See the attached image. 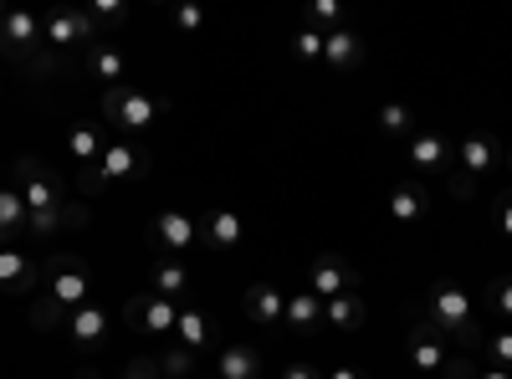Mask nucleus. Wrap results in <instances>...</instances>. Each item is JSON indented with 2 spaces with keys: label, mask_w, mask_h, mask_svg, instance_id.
Segmentation results:
<instances>
[{
  "label": "nucleus",
  "mask_w": 512,
  "mask_h": 379,
  "mask_svg": "<svg viewBox=\"0 0 512 379\" xmlns=\"http://www.w3.org/2000/svg\"><path fill=\"white\" fill-rule=\"evenodd\" d=\"M425 328H431L436 339L456 344V349H487V328L477 323L472 298H466V287H456V282L431 287V298H425Z\"/></svg>",
  "instance_id": "1"
},
{
  "label": "nucleus",
  "mask_w": 512,
  "mask_h": 379,
  "mask_svg": "<svg viewBox=\"0 0 512 379\" xmlns=\"http://www.w3.org/2000/svg\"><path fill=\"white\" fill-rule=\"evenodd\" d=\"M11 175H16V190H21V200H26V210H31V236H36V241L52 236V231L62 226V190H57L52 170H47L36 154H21V159L11 164Z\"/></svg>",
  "instance_id": "2"
},
{
  "label": "nucleus",
  "mask_w": 512,
  "mask_h": 379,
  "mask_svg": "<svg viewBox=\"0 0 512 379\" xmlns=\"http://www.w3.org/2000/svg\"><path fill=\"white\" fill-rule=\"evenodd\" d=\"M159 113H164V103L154 93L134 88V82H123V88H108L103 93V118L118 123L123 134H149L154 123H159Z\"/></svg>",
  "instance_id": "3"
},
{
  "label": "nucleus",
  "mask_w": 512,
  "mask_h": 379,
  "mask_svg": "<svg viewBox=\"0 0 512 379\" xmlns=\"http://www.w3.org/2000/svg\"><path fill=\"white\" fill-rule=\"evenodd\" d=\"M47 47V21H41L36 11H6L0 16V57H11V62H26Z\"/></svg>",
  "instance_id": "4"
},
{
  "label": "nucleus",
  "mask_w": 512,
  "mask_h": 379,
  "mask_svg": "<svg viewBox=\"0 0 512 379\" xmlns=\"http://www.w3.org/2000/svg\"><path fill=\"white\" fill-rule=\"evenodd\" d=\"M47 298L62 303L67 313H77V308L93 303V277H88V267H82V257H57V262H47Z\"/></svg>",
  "instance_id": "5"
},
{
  "label": "nucleus",
  "mask_w": 512,
  "mask_h": 379,
  "mask_svg": "<svg viewBox=\"0 0 512 379\" xmlns=\"http://www.w3.org/2000/svg\"><path fill=\"white\" fill-rule=\"evenodd\" d=\"M41 21H47V47L52 52H88L93 41H98V31L88 21V6H57V11H47Z\"/></svg>",
  "instance_id": "6"
},
{
  "label": "nucleus",
  "mask_w": 512,
  "mask_h": 379,
  "mask_svg": "<svg viewBox=\"0 0 512 379\" xmlns=\"http://www.w3.org/2000/svg\"><path fill=\"white\" fill-rule=\"evenodd\" d=\"M303 287L313 292V298H338V292H354L359 287V272L344 262V257H333V251H323V257H313V267H308V277H303Z\"/></svg>",
  "instance_id": "7"
},
{
  "label": "nucleus",
  "mask_w": 512,
  "mask_h": 379,
  "mask_svg": "<svg viewBox=\"0 0 512 379\" xmlns=\"http://www.w3.org/2000/svg\"><path fill=\"white\" fill-rule=\"evenodd\" d=\"M123 318L134 323L139 333H169L175 328V318H180V303H169V298H159V292H134V298L123 303Z\"/></svg>",
  "instance_id": "8"
},
{
  "label": "nucleus",
  "mask_w": 512,
  "mask_h": 379,
  "mask_svg": "<svg viewBox=\"0 0 512 379\" xmlns=\"http://www.w3.org/2000/svg\"><path fill=\"white\" fill-rule=\"evenodd\" d=\"M410 164L420 175H446L456 164V139H446L436 129H415L410 134Z\"/></svg>",
  "instance_id": "9"
},
{
  "label": "nucleus",
  "mask_w": 512,
  "mask_h": 379,
  "mask_svg": "<svg viewBox=\"0 0 512 379\" xmlns=\"http://www.w3.org/2000/svg\"><path fill=\"white\" fill-rule=\"evenodd\" d=\"M98 175H103V185H108V190H113V185H123V180H144V175H149V154H144V149H134L128 139H118V144H108V149H103Z\"/></svg>",
  "instance_id": "10"
},
{
  "label": "nucleus",
  "mask_w": 512,
  "mask_h": 379,
  "mask_svg": "<svg viewBox=\"0 0 512 379\" xmlns=\"http://www.w3.org/2000/svg\"><path fill=\"white\" fill-rule=\"evenodd\" d=\"M149 236H154V246L169 251V257H180V251L200 246V221L185 216V210H159L154 226H149Z\"/></svg>",
  "instance_id": "11"
},
{
  "label": "nucleus",
  "mask_w": 512,
  "mask_h": 379,
  "mask_svg": "<svg viewBox=\"0 0 512 379\" xmlns=\"http://www.w3.org/2000/svg\"><path fill=\"white\" fill-rule=\"evenodd\" d=\"M456 164H461L466 175H487V170H497V164H502V144H497V134H487V129L461 134V139H456Z\"/></svg>",
  "instance_id": "12"
},
{
  "label": "nucleus",
  "mask_w": 512,
  "mask_h": 379,
  "mask_svg": "<svg viewBox=\"0 0 512 379\" xmlns=\"http://www.w3.org/2000/svg\"><path fill=\"white\" fill-rule=\"evenodd\" d=\"M26 241H36L31 236V210H26L21 190L6 185L0 190V246H26Z\"/></svg>",
  "instance_id": "13"
},
{
  "label": "nucleus",
  "mask_w": 512,
  "mask_h": 379,
  "mask_svg": "<svg viewBox=\"0 0 512 379\" xmlns=\"http://www.w3.org/2000/svg\"><path fill=\"white\" fill-rule=\"evenodd\" d=\"M241 308H246V318H251L256 328H277V323L287 318V298H282V287H272V282H251L246 298H241Z\"/></svg>",
  "instance_id": "14"
},
{
  "label": "nucleus",
  "mask_w": 512,
  "mask_h": 379,
  "mask_svg": "<svg viewBox=\"0 0 512 379\" xmlns=\"http://www.w3.org/2000/svg\"><path fill=\"white\" fill-rule=\"evenodd\" d=\"M41 262L36 257H26L21 246H0V287L6 292H31V287H41Z\"/></svg>",
  "instance_id": "15"
},
{
  "label": "nucleus",
  "mask_w": 512,
  "mask_h": 379,
  "mask_svg": "<svg viewBox=\"0 0 512 379\" xmlns=\"http://www.w3.org/2000/svg\"><path fill=\"white\" fill-rule=\"evenodd\" d=\"M82 62H88V72L103 82V88H123V82H128V52L113 47V41H93Z\"/></svg>",
  "instance_id": "16"
},
{
  "label": "nucleus",
  "mask_w": 512,
  "mask_h": 379,
  "mask_svg": "<svg viewBox=\"0 0 512 379\" xmlns=\"http://www.w3.org/2000/svg\"><path fill=\"white\" fill-rule=\"evenodd\" d=\"M241 236H246V221L236 216V210H205L200 216V241L205 246L231 251V246H241Z\"/></svg>",
  "instance_id": "17"
},
{
  "label": "nucleus",
  "mask_w": 512,
  "mask_h": 379,
  "mask_svg": "<svg viewBox=\"0 0 512 379\" xmlns=\"http://www.w3.org/2000/svg\"><path fill=\"white\" fill-rule=\"evenodd\" d=\"M190 267L185 262H175V257H159L154 267H149V292H159V298H169V303H180L185 292H190Z\"/></svg>",
  "instance_id": "18"
},
{
  "label": "nucleus",
  "mask_w": 512,
  "mask_h": 379,
  "mask_svg": "<svg viewBox=\"0 0 512 379\" xmlns=\"http://www.w3.org/2000/svg\"><path fill=\"white\" fill-rule=\"evenodd\" d=\"M103 149H108V139L98 134V123H72L67 129V154H72L77 170H93V164L103 159Z\"/></svg>",
  "instance_id": "19"
},
{
  "label": "nucleus",
  "mask_w": 512,
  "mask_h": 379,
  "mask_svg": "<svg viewBox=\"0 0 512 379\" xmlns=\"http://www.w3.org/2000/svg\"><path fill=\"white\" fill-rule=\"evenodd\" d=\"M216 379H262V354L251 344H226L216 359Z\"/></svg>",
  "instance_id": "20"
},
{
  "label": "nucleus",
  "mask_w": 512,
  "mask_h": 379,
  "mask_svg": "<svg viewBox=\"0 0 512 379\" xmlns=\"http://www.w3.org/2000/svg\"><path fill=\"white\" fill-rule=\"evenodd\" d=\"M405 349H410V364L415 369H446V359H451V349L436 339V333L431 328H410V339H405Z\"/></svg>",
  "instance_id": "21"
},
{
  "label": "nucleus",
  "mask_w": 512,
  "mask_h": 379,
  "mask_svg": "<svg viewBox=\"0 0 512 379\" xmlns=\"http://www.w3.org/2000/svg\"><path fill=\"white\" fill-rule=\"evenodd\" d=\"M364 313H369V308H364V292H359V287H354V292H338V298L323 303V323H328V328H344V333H354V328L364 323Z\"/></svg>",
  "instance_id": "22"
},
{
  "label": "nucleus",
  "mask_w": 512,
  "mask_h": 379,
  "mask_svg": "<svg viewBox=\"0 0 512 379\" xmlns=\"http://www.w3.org/2000/svg\"><path fill=\"white\" fill-rule=\"evenodd\" d=\"M323 62H328V67H359V62H364V41H359L349 26L323 31Z\"/></svg>",
  "instance_id": "23"
},
{
  "label": "nucleus",
  "mask_w": 512,
  "mask_h": 379,
  "mask_svg": "<svg viewBox=\"0 0 512 379\" xmlns=\"http://www.w3.org/2000/svg\"><path fill=\"white\" fill-rule=\"evenodd\" d=\"M67 333H72V344L77 349H93V344H103L108 339V313L103 308H77L72 318H67Z\"/></svg>",
  "instance_id": "24"
},
{
  "label": "nucleus",
  "mask_w": 512,
  "mask_h": 379,
  "mask_svg": "<svg viewBox=\"0 0 512 379\" xmlns=\"http://www.w3.org/2000/svg\"><path fill=\"white\" fill-rule=\"evenodd\" d=\"M425 210H431V195H425L420 185H400L390 195V221H400V226H420Z\"/></svg>",
  "instance_id": "25"
},
{
  "label": "nucleus",
  "mask_w": 512,
  "mask_h": 379,
  "mask_svg": "<svg viewBox=\"0 0 512 379\" xmlns=\"http://www.w3.org/2000/svg\"><path fill=\"white\" fill-rule=\"evenodd\" d=\"M175 339L185 344V349H210V339H216V333H210V318L200 313V308H180V318H175Z\"/></svg>",
  "instance_id": "26"
},
{
  "label": "nucleus",
  "mask_w": 512,
  "mask_h": 379,
  "mask_svg": "<svg viewBox=\"0 0 512 379\" xmlns=\"http://www.w3.org/2000/svg\"><path fill=\"white\" fill-rule=\"evenodd\" d=\"M282 323H292V328L313 333V328L323 323V298H313L308 287H303V292H292V298H287V318H282Z\"/></svg>",
  "instance_id": "27"
},
{
  "label": "nucleus",
  "mask_w": 512,
  "mask_h": 379,
  "mask_svg": "<svg viewBox=\"0 0 512 379\" xmlns=\"http://www.w3.org/2000/svg\"><path fill=\"white\" fill-rule=\"evenodd\" d=\"M195 349H185V344H175V349H169V354H159V374L164 379H190L195 374Z\"/></svg>",
  "instance_id": "28"
},
{
  "label": "nucleus",
  "mask_w": 512,
  "mask_h": 379,
  "mask_svg": "<svg viewBox=\"0 0 512 379\" xmlns=\"http://www.w3.org/2000/svg\"><path fill=\"white\" fill-rule=\"evenodd\" d=\"M379 129L395 134V139H405V134H415V113H410L405 103H384V108H379Z\"/></svg>",
  "instance_id": "29"
},
{
  "label": "nucleus",
  "mask_w": 512,
  "mask_h": 379,
  "mask_svg": "<svg viewBox=\"0 0 512 379\" xmlns=\"http://www.w3.org/2000/svg\"><path fill=\"white\" fill-rule=\"evenodd\" d=\"M67 308L62 303H52V298H36L31 303V328H41V333H52V328H67Z\"/></svg>",
  "instance_id": "30"
},
{
  "label": "nucleus",
  "mask_w": 512,
  "mask_h": 379,
  "mask_svg": "<svg viewBox=\"0 0 512 379\" xmlns=\"http://www.w3.org/2000/svg\"><path fill=\"white\" fill-rule=\"evenodd\" d=\"M487 308H492L502 323H512V277H492V282H487Z\"/></svg>",
  "instance_id": "31"
},
{
  "label": "nucleus",
  "mask_w": 512,
  "mask_h": 379,
  "mask_svg": "<svg viewBox=\"0 0 512 379\" xmlns=\"http://www.w3.org/2000/svg\"><path fill=\"white\" fill-rule=\"evenodd\" d=\"M123 16H128V11L118 6V0H93V6H88L93 31H98V26H108V31H113V26H123Z\"/></svg>",
  "instance_id": "32"
},
{
  "label": "nucleus",
  "mask_w": 512,
  "mask_h": 379,
  "mask_svg": "<svg viewBox=\"0 0 512 379\" xmlns=\"http://www.w3.org/2000/svg\"><path fill=\"white\" fill-rule=\"evenodd\" d=\"M292 52H297V57H303V62H318V57H323V31H313V26H303V31H297V36H292Z\"/></svg>",
  "instance_id": "33"
},
{
  "label": "nucleus",
  "mask_w": 512,
  "mask_h": 379,
  "mask_svg": "<svg viewBox=\"0 0 512 379\" xmlns=\"http://www.w3.org/2000/svg\"><path fill=\"white\" fill-rule=\"evenodd\" d=\"M31 72H36V77H62V72H67V57L52 52V47H41V52L31 57Z\"/></svg>",
  "instance_id": "34"
},
{
  "label": "nucleus",
  "mask_w": 512,
  "mask_h": 379,
  "mask_svg": "<svg viewBox=\"0 0 512 379\" xmlns=\"http://www.w3.org/2000/svg\"><path fill=\"white\" fill-rule=\"evenodd\" d=\"M118 379H164V374H159V359H144V354H139V359H128V364L118 369Z\"/></svg>",
  "instance_id": "35"
},
{
  "label": "nucleus",
  "mask_w": 512,
  "mask_h": 379,
  "mask_svg": "<svg viewBox=\"0 0 512 379\" xmlns=\"http://www.w3.org/2000/svg\"><path fill=\"white\" fill-rule=\"evenodd\" d=\"M487 349H492V359H497V369H512V328H502V333H492V339H487Z\"/></svg>",
  "instance_id": "36"
},
{
  "label": "nucleus",
  "mask_w": 512,
  "mask_h": 379,
  "mask_svg": "<svg viewBox=\"0 0 512 379\" xmlns=\"http://www.w3.org/2000/svg\"><path fill=\"white\" fill-rule=\"evenodd\" d=\"M169 21H175L180 31H205V11L200 6H175V11H169Z\"/></svg>",
  "instance_id": "37"
},
{
  "label": "nucleus",
  "mask_w": 512,
  "mask_h": 379,
  "mask_svg": "<svg viewBox=\"0 0 512 379\" xmlns=\"http://www.w3.org/2000/svg\"><path fill=\"white\" fill-rule=\"evenodd\" d=\"M313 21H323V26H344V6H338V0H313Z\"/></svg>",
  "instance_id": "38"
},
{
  "label": "nucleus",
  "mask_w": 512,
  "mask_h": 379,
  "mask_svg": "<svg viewBox=\"0 0 512 379\" xmlns=\"http://www.w3.org/2000/svg\"><path fill=\"white\" fill-rule=\"evenodd\" d=\"M441 379H477V364H472V359H466V354L456 349V354L446 359V369H441Z\"/></svg>",
  "instance_id": "39"
},
{
  "label": "nucleus",
  "mask_w": 512,
  "mask_h": 379,
  "mask_svg": "<svg viewBox=\"0 0 512 379\" xmlns=\"http://www.w3.org/2000/svg\"><path fill=\"white\" fill-rule=\"evenodd\" d=\"M451 195H456V200H472V195H477V175L451 170Z\"/></svg>",
  "instance_id": "40"
},
{
  "label": "nucleus",
  "mask_w": 512,
  "mask_h": 379,
  "mask_svg": "<svg viewBox=\"0 0 512 379\" xmlns=\"http://www.w3.org/2000/svg\"><path fill=\"white\" fill-rule=\"evenodd\" d=\"M492 221L502 226V236H512V195H502V200H497V210H492Z\"/></svg>",
  "instance_id": "41"
},
{
  "label": "nucleus",
  "mask_w": 512,
  "mask_h": 379,
  "mask_svg": "<svg viewBox=\"0 0 512 379\" xmlns=\"http://www.w3.org/2000/svg\"><path fill=\"white\" fill-rule=\"evenodd\" d=\"M282 379H323V374H318L313 364H287V369H282Z\"/></svg>",
  "instance_id": "42"
},
{
  "label": "nucleus",
  "mask_w": 512,
  "mask_h": 379,
  "mask_svg": "<svg viewBox=\"0 0 512 379\" xmlns=\"http://www.w3.org/2000/svg\"><path fill=\"white\" fill-rule=\"evenodd\" d=\"M477 379H512V369H497L492 364V369H477Z\"/></svg>",
  "instance_id": "43"
},
{
  "label": "nucleus",
  "mask_w": 512,
  "mask_h": 379,
  "mask_svg": "<svg viewBox=\"0 0 512 379\" xmlns=\"http://www.w3.org/2000/svg\"><path fill=\"white\" fill-rule=\"evenodd\" d=\"M328 379H364L359 369H328Z\"/></svg>",
  "instance_id": "44"
},
{
  "label": "nucleus",
  "mask_w": 512,
  "mask_h": 379,
  "mask_svg": "<svg viewBox=\"0 0 512 379\" xmlns=\"http://www.w3.org/2000/svg\"><path fill=\"white\" fill-rule=\"evenodd\" d=\"M72 379H103V374H93V369H77Z\"/></svg>",
  "instance_id": "45"
},
{
  "label": "nucleus",
  "mask_w": 512,
  "mask_h": 379,
  "mask_svg": "<svg viewBox=\"0 0 512 379\" xmlns=\"http://www.w3.org/2000/svg\"><path fill=\"white\" fill-rule=\"evenodd\" d=\"M502 170H507V180H512V149L502 154Z\"/></svg>",
  "instance_id": "46"
},
{
  "label": "nucleus",
  "mask_w": 512,
  "mask_h": 379,
  "mask_svg": "<svg viewBox=\"0 0 512 379\" xmlns=\"http://www.w3.org/2000/svg\"><path fill=\"white\" fill-rule=\"evenodd\" d=\"M0 16H6V6H0Z\"/></svg>",
  "instance_id": "47"
},
{
  "label": "nucleus",
  "mask_w": 512,
  "mask_h": 379,
  "mask_svg": "<svg viewBox=\"0 0 512 379\" xmlns=\"http://www.w3.org/2000/svg\"><path fill=\"white\" fill-rule=\"evenodd\" d=\"M210 379H216V374H210Z\"/></svg>",
  "instance_id": "48"
}]
</instances>
